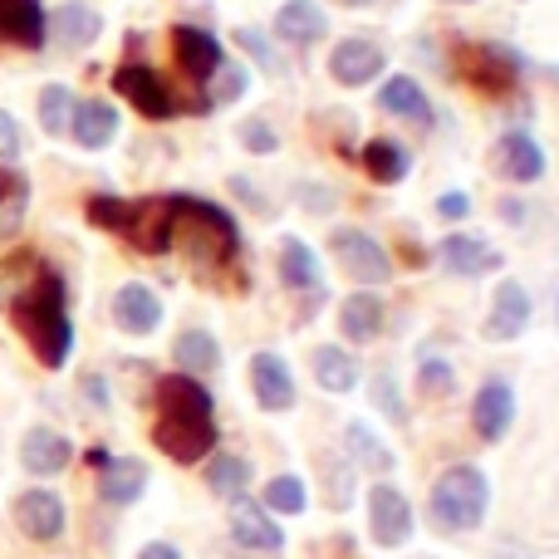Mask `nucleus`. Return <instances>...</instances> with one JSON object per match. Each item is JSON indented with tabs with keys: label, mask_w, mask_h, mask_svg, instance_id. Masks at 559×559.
<instances>
[{
	"label": "nucleus",
	"mask_w": 559,
	"mask_h": 559,
	"mask_svg": "<svg viewBox=\"0 0 559 559\" xmlns=\"http://www.w3.org/2000/svg\"><path fill=\"white\" fill-rule=\"evenodd\" d=\"M472 427L481 442H506V432L515 427V388L506 378H486L472 397Z\"/></svg>",
	"instance_id": "obj_12"
},
{
	"label": "nucleus",
	"mask_w": 559,
	"mask_h": 559,
	"mask_svg": "<svg viewBox=\"0 0 559 559\" xmlns=\"http://www.w3.org/2000/svg\"><path fill=\"white\" fill-rule=\"evenodd\" d=\"M157 423H153V447L177 466H197L216 452V403L206 393L202 378H157Z\"/></svg>",
	"instance_id": "obj_1"
},
{
	"label": "nucleus",
	"mask_w": 559,
	"mask_h": 559,
	"mask_svg": "<svg viewBox=\"0 0 559 559\" xmlns=\"http://www.w3.org/2000/svg\"><path fill=\"white\" fill-rule=\"evenodd\" d=\"M84 462L94 466V472H104V466L114 462V452H108V447H88V452H84Z\"/></svg>",
	"instance_id": "obj_48"
},
{
	"label": "nucleus",
	"mask_w": 559,
	"mask_h": 559,
	"mask_svg": "<svg viewBox=\"0 0 559 559\" xmlns=\"http://www.w3.org/2000/svg\"><path fill=\"white\" fill-rule=\"evenodd\" d=\"M324 491H329V506H334V511H344V506L354 501V472H348V462L324 466Z\"/></svg>",
	"instance_id": "obj_40"
},
{
	"label": "nucleus",
	"mask_w": 559,
	"mask_h": 559,
	"mask_svg": "<svg viewBox=\"0 0 559 559\" xmlns=\"http://www.w3.org/2000/svg\"><path fill=\"white\" fill-rule=\"evenodd\" d=\"M378 108L393 118H407L417 128H432V104H427V88L417 84L413 74H393L383 88H378Z\"/></svg>",
	"instance_id": "obj_26"
},
{
	"label": "nucleus",
	"mask_w": 559,
	"mask_h": 559,
	"mask_svg": "<svg viewBox=\"0 0 559 559\" xmlns=\"http://www.w3.org/2000/svg\"><path fill=\"white\" fill-rule=\"evenodd\" d=\"M69 462H74V442H69L64 432H55V427H29L25 437H20V466H25L29 476H59L69 472Z\"/></svg>",
	"instance_id": "obj_18"
},
{
	"label": "nucleus",
	"mask_w": 559,
	"mask_h": 559,
	"mask_svg": "<svg viewBox=\"0 0 559 559\" xmlns=\"http://www.w3.org/2000/svg\"><path fill=\"white\" fill-rule=\"evenodd\" d=\"M114 94L128 98V104H133L143 118H153V123H167V118H177L173 94H167L163 74H157L153 64H118L114 69Z\"/></svg>",
	"instance_id": "obj_9"
},
{
	"label": "nucleus",
	"mask_w": 559,
	"mask_h": 559,
	"mask_svg": "<svg viewBox=\"0 0 559 559\" xmlns=\"http://www.w3.org/2000/svg\"><path fill=\"white\" fill-rule=\"evenodd\" d=\"M417 393L432 397V403L452 397L456 393V368L447 364V358H423V364H417Z\"/></svg>",
	"instance_id": "obj_37"
},
{
	"label": "nucleus",
	"mask_w": 559,
	"mask_h": 559,
	"mask_svg": "<svg viewBox=\"0 0 559 559\" xmlns=\"http://www.w3.org/2000/svg\"><path fill=\"white\" fill-rule=\"evenodd\" d=\"M10 515H15V531L35 545H55L69 525L64 501H59L49 486H29V491H20L15 506H10Z\"/></svg>",
	"instance_id": "obj_7"
},
{
	"label": "nucleus",
	"mask_w": 559,
	"mask_h": 559,
	"mask_svg": "<svg viewBox=\"0 0 559 559\" xmlns=\"http://www.w3.org/2000/svg\"><path fill=\"white\" fill-rule=\"evenodd\" d=\"M280 285L295 289V295H314L324 299V271H319L314 251H309L299 236H280Z\"/></svg>",
	"instance_id": "obj_22"
},
{
	"label": "nucleus",
	"mask_w": 559,
	"mask_h": 559,
	"mask_svg": "<svg viewBox=\"0 0 559 559\" xmlns=\"http://www.w3.org/2000/svg\"><path fill=\"white\" fill-rule=\"evenodd\" d=\"M246 88H251V69L236 64V59H226V64L212 74V84L202 88V104L206 108H226V104H236Z\"/></svg>",
	"instance_id": "obj_34"
},
{
	"label": "nucleus",
	"mask_w": 559,
	"mask_h": 559,
	"mask_svg": "<svg viewBox=\"0 0 559 559\" xmlns=\"http://www.w3.org/2000/svg\"><path fill=\"white\" fill-rule=\"evenodd\" d=\"M338 329H344L348 344H373L383 334V299L373 289H354V295L338 305Z\"/></svg>",
	"instance_id": "obj_28"
},
{
	"label": "nucleus",
	"mask_w": 559,
	"mask_h": 559,
	"mask_svg": "<svg viewBox=\"0 0 559 559\" xmlns=\"http://www.w3.org/2000/svg\"><path fill=\"white\" fill-rule=\"evenodd\" d=\"M368 535H373V545H383V550H403V545L413 540V501H407L397 486L378 481L373 491H368Z\"/></svg>",
	"instance_id": "obj_8"
},
{
	"label": "nucleus",
	"mask_w": 559,
	"mask_h": 559,
	"mask_svg": "<svg viewBox=\"0 0 559 559\" xmlns=\"http://www.w3.org/2000/svg\"><path fill=\"white\" fill-rule=\"evenodd\" d=\"M251 393H255V403H261L265 413H289V407L299 403L295 373H289V364L280 354H271V348L251 354Z\"/></svg>",
	"instance_id": "obj_14"
},
{
	"label": "nucleus",
	"mask_w": 559,
	"mask_h": 559,
	"mask_svg": "<svg viewBox=\"0 0 559 559\" xmlns=\"http://www.w3.org/2000/svg\"><path fill=\"white\" fill-rule=\"evenodd\" d=\"M236 138H241V147L246 153H261V157H271V153H280V133L265 118H246L241 128H236Z\"/></svg>",
	"instance_id": "obj_39"
},
{
	"label": "nucleus",
	"mask_w": 559,
	"mask_h": 559,
	"mask_svg": "<svg viewBox=\"0 0 559 559\" xmlns=\"http://www.w3.org/2000/svg\"><path fill=\"white\" fill-rule=\"evenodd\" d=\"M138 559H182V550H177V545H167V540H153V545H143V550H138Z\"/></svg>",
	"instance_id": "obj_46"
},
{
	"label": "nucleus",
	"mask_w": 559,
	"mask_h": 559,
	"mask_svg": "<svg viewBox=\"0 0 559 559\" xmlns=\"http://www.w3.org/2000/svg\"><path fill=\"white\" fill-rule=\"evenodd\" d=\"M491 559H535L531 550H521V545H501V550H496Z\"/></svg>",
	"instance_id": "obj_49"
},
{
	"label": "nucleus",
	"mask_w": 559,
	"mask_h": 559,
	"mask_svg": "<svg viewBox=\"0 0 559 559\" xmlns=\"http://www.w3.org/2000/svg\"><path fill=\"white\" fill-rule=\"evenodd\" d=\"M143 491H147V462H138V456H114L98 472V501L104 506H133Z\"/></svg>",
	"instance_id": "obj_27"
},
{
	"label": "nucleus",
	"mask_w": 559,
	"mask_h": 559,
	"mask_svg": "<svg viewBox=\"0 0 559 559\" xmlns=\"http://www.w3.org/2000/svg\"><path fill=\"white\" fill-rule=\"evenodd\" d=\"M236 45H241L251 59H261V69H265V74H280V59H275L271 39H265V35H255L251 25H241V29H236Z\"/></svg>",
	"instance_id": "obj_41"
},
{
	"label": "nucleus",
	"mask_w": 559,
	"mask_h": 559,
	"mask_svg": "<svg viewBox=\"0 0 559 559\" xmlns=\"http://www.w3.org/2000/svg\"><path fill=\"white\" fill-rule=\"evenodd\" d=\"M206 486H212V496H222V501H236V496H246V486H251V462L231 456V452H212V462H206Z\"/></svg>",
	"instance_id": "obj_33"
},
{
	"label": "nucleus",
	"mask_w": 559,
	"mask_h": 559,
	"mask_svg": "<svg viewBox=\"0 0 559 559\" xmlns=\"http://www.w3.org/2000/svg\"><path fill=\"white\" fill-rule=\"evenodd\" d=\"M358 157H364V173L373 177L378 187H397L407 173H413V153H407L397 138H368Z\"/></svg>",
	"instance_id": "obj_29"
},
{
	"label": "nucleus",
	"mask_w": 559,
	"mask_h": 559,
	"mask_svg": "<svg viewBox=\"0 0 559 559\" xmlns=\"http://www.w3.org/2000/svg\"><path fill=\"white\" fill-rule=\"evenodd\" d=\"M344 447H348V456H354L364 472H373V476H388V472L397 466L393 447H388L368 423H348V427H344Z\"/></svg>",
	"instance_id": "obj_32"
},
{
	"label": "nucleus",
	"mask_w": 559,
	"mask_h": 559,
	"mask_svg": "<svg viewBox=\"0 0 559 559\" xmlns=\"http://www.w3.org/2000/svg\"><path fill=\"white\" fill-rule=\"evenodd\" d=\"M525 324H531V289L521 285V280H501V289H496L491 299V314H486L481 334L491 338V344H511V338L525 334Z\"/></svg>",
	"instance_id": "obj_17"
},
{
	"label": "nucleus",
	"mask_w": 559,
	"mask_h": 559,
	"mask_svg": "<svg viewBox=\"0 0 559 559\" xmlns=\"http://www.w3.org/2000/svg\"><path fill=\"white\" fill-rule=\"evenodd\" d=\"M329 251H334V261L344 265V275L358 280L364 289H378L393 280V261H388V251L368 231L338 226V231H329Z\"/></svg>",
	"instance_id": "obj_5"
},
{
	"label": "nucleus",
	"mask_w": 559,
	"mask_h": 559,
	"mask_svg": "<svg viewBox=\"0 0 559 559\" xmlns=\"http://www.w3.org/2000/svg\"><path fill=\"white\" fill-rule=\"evenodd\" d=\"M437 216H442V222H466V216H472V197L466 192H442L437 197Z\"/></svg>",
	"instance_id": "obj_44"
},
{
	"label": "nucleus",
	"mask_w": 559,
	"mask_h": 559,
	"mask_svg": "<svg viewBox=\"0 0 559 559\" xmlns=\"http://www.w3.org/2000/svg\"><path fill=\"white\" fill-rule=\"evenodd\" d=\"M0 45L45 49L49 45V10L39 0H0Z\"/></svg>",
	"instance_id": "obj_19"
},
{
	"label": "nucleus",
	"mask_w": 559,
	"mask_h": 559,
	"mask_svg": "<svg viewBox=\"0 0 559 559\" xmlns=\"http://www.w3.org/2000/svg\"><path fill=\"white\" fill-rule=\"evenodd\" d=\"M447 5H472V0H447Z\"/></svg>",
	"instance_id": "obj_53"
},
{
	"label": "nucleus",
	"mask_w": 559,
	"mask_h": 559,
	"mask_svg": "<svg viewBox=\"0 0 559 559\" xmlns=\"http://www.w3.org/2000/svg\"><path fill=\"white\" fill-rule=\"evenodd\" d=\"M456 64H462V74L472 79L481 94H511L515 79L525 74V59L506 45H466L462 55H456Z\"/></svg>",
	"instance_id": "obj_6"
},
{
	"label": "nucleus",
	"mask_w": 559,
	"mask_h": 559,
	"mask_svg": "<svg viewBox=\"0 0 559 559\" xmlns=\"http://www.w3.org/2000/svg\"><path fill=\"white\" fill-rule=\"evenodd\" d=\"M15 192H25V177H15V173H5V167H0V206H5Z\"/></svg>",
	"instance_id": "obj_47"
},
{
	"label": "nucleus",
	"mask_w": 559,
	"mask_h": 559,
	"mask_svg": "<svg viewBox=\"0 0 559 559\" xmlns=\"http://www.w3.org/2000/svg\"><path fill=\"white\" fill-rule=\"evenodd\" d=\"M88 222L98 226V231H114L123 236L128 222H133V202H123V197H88Z\"/></svg>",
	"instance_id": "obj_38"
},
{
	"label": "nucleus",
	"mask_w": 559,
	"mask_h": 559,
	"mask_svg": "<svg viewBox=\"0 0 559 559\" xmlns=\"http://www.w3.org/2000/svg\"><path fill=\"white\" fill-rule=\"evenodd\" d=\"M231 535L241 550H261V555H280L285 550V531L275 525V515L265 511L261 501H251V496H236L231 501Z\"/></svg>",
	"instance_id": "obj_13"
},
{
	"label": "nucleus",
	"mask_w": 559,
	"mask_h": 559,
	"mask_svg": "<svg viewBox=\"0 0 559 559\" xmlns=\"http://www.w3.org/2000/svg\"><path fill=\"white\" fill-rule=\"evenodd\" d=\"M491 167H496V177H506V182H515V187H531V182H540L545 177V147L535 143L525 128H511V133H501L496 138V153H491Z\"/></svg>",
	"instance_id": "obj_11"
},
{
	"label": "nucleus",
	"mask_w": 559,
	"mask_h": 559,
	"mask_svg": "<svg viewBox=\"0 0 559 559\" xmlns=\"http://www.w3.org/2000/svg\"><path fill=\"white\" fill-rule=\"evenodd\" d=\"M540 74L550 79V84H559V64H540Z\"/></svg>",
	"instance_id": "obj_51"
},
{
	"label": "nucleus",
	"mask_w": 559,
	"mask_h": 559,
	"mask_svg": "<svg viewBox=\"0 0 559 559\" xmlns=\"http://www.w3.org/2000/svg\"><path fill=\"white\" fill-rule=\"evenodd\" d=\"M173 55L197 88L212 84V74L226 64V45L202 25H173Z\"/></svg>",
	"instance_id": "obj_10"
},
{
	"label": "nucleus",
	"mask_w": 559,
	"mask_h": 559,
	"mask_svg": "<svg viewBox=\"0 0 559 559\" xmlns=\"http://www.w3.org/2000/svg\"><path fill=\"white\" fill-rule=\"evenodd\" d=\"M437 255H442V265L452 275L462 280H476L486 271H496L501 265V251H496L491 241H481V236H466V231H452L442 246H437Z\"/></svg>",
	"instance_id": "obj_23"
},
{
	"label": "nucleus",
	"mask_w": 559,
	"mask_h": 559,
	"mask_svg": "<svg viewBox=\"0 0 559 559\" xmlns=\"http://www.w3.org/2000/svg\"><path fill=\"white\" fill-rule=\"evenodd\" d=\"M309 368H314L319 388L324 393H354L358 388V358L348 354V348H334V344H319L314 354H309Z\"/></svg>",
	"instance_id": "obj_31"
},
{
	"label": "nucleus",
	"mask_w": 559,
	"mask_h": 559,
	"mask_svg": "<svg viewBox=\"0 0 559 559\" xmlns=\"http://www.w3.org/2000/svg\"><path fill=\"white\" fill-rule=\"evenodd\" d=\"M373 397H378V407H383L393 423H407V407H403V397H397V378L393 373H378L373 378Z\"/></svg>",
	"instance_id": "obj_42"
},
{
	"label": "nucleus",
	"mask_w": 559,
	"mask_h": 559,
	"mask_svg": "<svg viewBox=\"0 0 559 559\" xmlns=\"http://www.w3.org/2000/svg\"><path fill=\"white\" fill-rule=\"evenodd\" d=\"M69 133H74L79 147L98 153V147H108L118 138V108L104 104V98H79L74 118H69Z\"/></svg>",
	"instance_id": "obj_25"
},
{
	"label": "nucleus",
	"mask_w": 559,
	"mask_h": 559,
	"mask_svg": "<svg viewBox=\"0 0 559 559\" xmlns=\"http://www.w3.org/2000/svg\"><path fill=\"white\" fill-rule=\"evenodd\" d=\"M173 246L192 261H231L241 251V226L226 206L202 197H173Z\"/></svg>",
	"instance_id": "obj_3"
},
{
	"label": "nucleus",
	"mask_w": 559,
	"mask_h": 559,
	"mask_svg": "<svg viewBox=\"0 0 559 559\" xmlns=\"http://www.w3.org/2000/svg\"><path fill=\"white\" fill-rule=\"evenodd\" d=\"M383 49L373 45V39H338L334 49H329V79L344 88H364L373 84L378 74H383Z\"/></svg>",
	"instance_id": "obj_16"
},
{
	"label": "nucleus",
	"mask_w": 559,
	"mask_h": 559,
	"mask_svg": "<svg viewBox=\"0 0 559 559\" xmlns=\"http://www.w3.org/2000/svg\"><path fill=\"white\" fill-rule=\"evenodd\" d=\"M123 236L143 255H167L173 251V197H143V202H133V222H128Z\"/></svg>",
	"instance_id": "obj_15"
},
{
	"label": "nucleus",
	"mask_w": 559,
	"mask_h": 559,
	"mask_svg": "<svg viewBox=\"0 0 559 559\" xmlns=\"http://www.w3.org/2000/svg\"><path fill=\"white\" fill-rule=\"evenodd\" d=\"M501 216H506V222H511V226H521L525 206H521V202H501Z\"/></svg>",
	"instance_id": "obj_50"
},
{
	"label": "nucleus",
	"mask_w": 559,
	"mask_h": 559,
	"mask_svg": "<svg viewBox=\"0 0 559 559\" xmlns=\"http://www.w3.org/2000/svg\"><path fill=\"white\" fill-rule=\"evenodd\" d=\"M334 5H348V10H358V5H368V0H334Z\"/></svg>",
	"instance_id": "obj_52"
},
{
	"label": "nucleus",
	"mask_w": 559,
	"mask_h": 559,
	"mask_svg": "<svg viewBox=\"0 0 559 559\" xmlns=\"http://www.w3.org/2000/svg\"><path fill=\"white\" fill-rule=\"evenodd\" d=\"M20 153H25V133H20V123L0 108V163H15Z\"/></svg>",
	"instance_id": "obj_43"
},
{
	"label": "nucleus",
	"mask_w": 559,
	"mask_h": 559,
	"mask_svg": "<svg viewBox=\"0 0 559 559\" xmlns=\"http://www.w3.org/2000/svg\"><path fill=\"white\" fill-rule=\"evenodd\" d=\"M114 324L123 329V334H153L157 324H163V299H157L153 285H143V280H128V285H118L114 295Z\"/></svg>",
	"instance_id": "obj_20"
},
{
	"label": "nucleus",
	"mask_w": 559,
	"mask_h": 559,
	"mask_svg": "<svg viewBox=\"0 0 559 559\" xmlns=\"http://www.w3.org/2000/svg\"><path fill=\"white\" fill-rule=\"evenodd\" d=\"M261 506L271 515H305L309 511V491L299 476H271L261 491Z\"/></svg>",
	"instance_id": "obj_35"
},
{
	"label": "nucleus",
	"mask_w": 559,
	"mask_h": 559,
	"mask_svg": "<svg viewBox=\"0 0 559 559\" xmlns=\"http://www.w3.org/2000/svg\"><path fill=\"white\" fill-rule=\"evenodd\" d=\"M84 397L94 407H108V383H104V373H84Z\"/></svg>",
	"instance_id": "obj_45"
},
{
	"label": "nucleus",
	"mask_w": 559,
	"mask_h": 559,
	"mask_svg": "<svg viewBox=\"0 0 559 559\" xmlns=\"http://www.w3.org/2000/svg\"><path fill=\"white\" fill-rule=\"evenodd\" d=\"M74 104L79 98L69 94L64 84H45L39 88V128H45L49 138H59V133H69V118H74Z\"/></svg>",
	"instance_id": "obj_36"
},
{
	"label": "nucleus",
	"mask_w": 559,
	"mask_h": 559,
	"mask_svg": "<svg viewBox=\"0 0 559 559\" xmlns=\"http://www.w3.org/2000/svg\"><path fill=\"white\" fill-rule=\"evenodd\" d=\"M329 35V15L314 5V0H285L275 10V39L289 49H309Z\"/></svg>",
	"instance_id": "obj_21"
},
{
	"label": "nucleus",
	"mask_w": 559,
	"mask_h": 559,
	"mask_svg": "<svg viewBox=\"0 0 559 559\" xmlns=\"http://www.w3.org/2000/svg\"><path fill=\"white\" fill-rule=\"evenodd\" d=\"M173 358H177V373L206 378L222 368V344H216V334H206V329H182V334L173 338Z\"/></svg>",
	"instance_id": "obj_30"
},
{
	"label": "nucleus",
	"mask_w": 559,
	"mask_h": 559,
	"mask_svg": "<svg viewBox=\"0 0 559 559\" xmlns=\"http://www.w3.org/2000/svg\"><path fill=\"white\" fill-rule=\"evenodd\" d=\"M486 511H491V481H486L481 466L456 462L447 466L442 476L432 481V496H427V515L442 535H466L481 531Z\"/></svg>",
	"instance_id": "obj_4"
},
{
	"label": "nucleus",
	"mask_w": 559,
	"mask_h": 559,
	"mask_svg": "<svg viewBox=\"0 0 559 559\" xmlns=\"http://www.w3.org/2000/svg\"><path fill=\"white\" fill-rule=\"evenodd\" d=\"M10 319H15L20 338L29 344V354L39 358L45 368H64L69 354H74V319H69V295L59 271L39 265L35 280L10 299Z\"/></svg>",
	"instance_id": "obj_2"
},
{
	"label": "nucleus",
	"mask_w": 559,
	"mask_h": 559,
	"mask_svg": "<svg viewBox=\"0 0 559 559\" xmlns=\"http://www.w3.org/2000/svg\"><path fill=\"white\" fill-rule=\"evenodd\" d=\"M98 35H104V15L84 0H69L49 15V39H59V49H88Z\"/></svg>",
	"instance_id": "obj_24"
}]
</instances>
